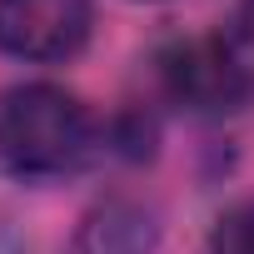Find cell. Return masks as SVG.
I'll use <instances>...</instances> for the list:
<instances>
[{
	"label": "cell",
	"instance_id": "5b68a950",
	"mask_svg": "<svg viewBox=\"0 0 254 254\" xmlns=\"http://www.w3.org/2000/svg\"><path fill=\"white\" fill-rule=\"evenodd\" d=\"M209 254H254V194L239 199V204H229V209L214 219Z\"/></svg>",
	"mask_w": 254,
	"mask_h": 254
},
{
	"label": "cell",
	"instance_id": "6da1fadb",
	"mask_svg": "<svg viewBox=\"0 0 254 254\" xmlns=\"http://www.w3.org/2000/svg\"><path fill=\"white\" fill-rule=\"evenodd\" d=\"M90 155V110L60 85H15L0 95V170L15 180H60Z\"/></svg>",
	"mask_w": 254,
	"mask_h": 254
},
{
	"label": "cell",
	"instance_id": "277c9868",
	"mask_svg": "<svg viewBox=\"0 0 254 254\" xmlns=\"http://www.w3.org/2000/svg\"><path fill=\"white\" fill-rule=\"evenodd\" d=\"M155 244H160L155 209L130 194H110L75 224L65 254H155Z\"/></svg>",
	"mask_w": 254,
	"mask_h": 254
},
{
	"label": "cell",
	"instance_id": "3957f363",
	"mask_svg": "<svg viewBox=\"0 0 254 254\" xmlns=\"http://www.w3.org/2000/svg\"><path fill=\"white\" fill-rule=\"evenodd\" d=\"M90 20V0H0V50L30 65H55L80 55Z\"/></svg>",
	"mask_w": 254,
	"mask_h": 254
},
{
	"label": "cell",
	"instance_id": "8992f818",
	"mask_svg": "<svg viewBox=\"0 0 254 254\" xmlns=\"http://www.w3.org/2000/svg\"><path fill=\"white\" fill-rule=\"evenodd\" d=\"M0 254H25V244H20V234L0 219Z\"/></svg>",
	"mask_w": 254,
	"mask_h": 254
},
{
	"label": "cell",
	"instance_id": "7a4b0ae2",
	"mask_svg": "<svg viewBox=\"0 0 254 254\" xmlns=\"http://www.w3.org/2000/svg\"><path fill=\"white\" fill-rule=\"evenodd\" d=\"M160 80H165V95L194 115H229L254 95L249 60L219 35H194L170 45L160 55Z\"/></svg>",
	"mask_w": 254,
	"mask_h": 254
}]
</instances>
